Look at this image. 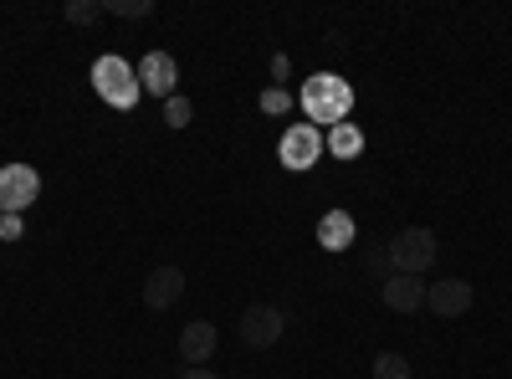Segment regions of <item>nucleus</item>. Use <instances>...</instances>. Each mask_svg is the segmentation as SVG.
Here are the masks:
<instances>
[{"label": "nucleus", "mask_w": 512, "mask_h": 379, "mask_svg": "<svg viewBox=\"0 0 512 379\" xmlns=\"http://www.w3.org/2000/svg\"><path fill=\"white\" fill-rule=\"evenodd\" d=\"M277 159L282 170H313V164L323 159V129H313V123H292V129L277 139Z\"/></svg>", "instance_id": "nucleus-4"}, {"label": "nucleus", "mask_w": 512, "mask_h": 379, "mask_svg": "<svg viewBox=\"0 0 512 379\" xmlns=\"http://www.w3.org/2000/svg\"><path fill=\"white\" fill-rule=\"evenodd\" d=\"M190 118H195V103H190L185 93L164 98V123H169V129H190Z\"/></svg>", "instance_id": "nucleus-14"}, {"label": "nucleus", "mask_w": 512, "mask_h": 379, "mask_svg": "<svg viewBox=\"0 0 512 379\" xmlns=\"http://www.w3.org/2000/svg\"><path fill=\"white\" fill-rule=\"evenodd\" d=\"M472 282H461V277H441V282H431L425 287V308H431L436 318H461L466 308H472Z\"/></svg>", "instance_id": "nucleus-7"}, {"label": "nucleus", "mask_w": 512, "mask_h": 379, "mask_svg": "<svg viewBox=\"0 0 512 379\" xmlns=\"http://www.w3.org/2000/svg\"><path fill=\"white\" fill-rule=\"evenodd\" d=\"M103 11H113L123 21H144V16H154V0H103Z\"/></svg>", "instance_id": "nucleus-15"}, {"label": "nucleus", "mask_w": 512, "mask_h": 379, "mask_svg": "<svg viewBox=\"0 0 512 379\" xmlns=\"http://www.w3.org/2000/svg\"><path fill=\"white\" fill-rule=\"evenodd\" d=\"M139 88L154 93V98H175L180 93V62L169 57V52H149L139 62Z\"/></svg>", "instance_id": "nucleus-8"}, {"label": "nucleus", "mask_w": 512, "mask_h": 379, "mask_svg": "<svg viewBox=\"0 0 512 379\" xmlns=\"http://www.w3.org/2000/svg\"><path fill=\"white\" fill-rule=\"evenodd\" d=\"M379 303L390 313H420L425 308V282L420 277H405V272H390L379 282Z\"/></svg>", "instance_id": "nucleus-9"}, {"label": "nucleus", "mask_w": 512, "mask_h": 379, "mask_svg": "<svg viewBox=\"0 0 512 379\" xmlns=\"http://www.w3.org/2000/svg\"><path fill=\"white\" fill-rule=\"evenodd\" d=\"M384 257H390V272H405V277H425L436 267L441 246H436V231L431 226H405L390 246H384Z\"/></svg>", "instance_id": "nucleus-2"}, {"label": "nucleus", "mask_w": 512, "mask_h": 379, "mask_svg": "<svg viewBox=\"0 0 512 379\" xmlns=\"http://www.w3.org/2000/svg\"><path fill=\"white\" fill-rule=\"evenodd\" d=\"M323 149L333 159H359L364 154V129H359V123H338V129L323 134Z\"/></svg>", "instance_id": "nucleus-13"}, {"label": "nucleus", "mask_w": 512, "mask_h": 379, "mask_svg": "<svg viewBox=\"0 0 512 379\" xmlns=\"http://www.w3.org/2000/svg\"><path fill=\"white\" fill-rule=\"evenodd\" d=\"M256 103H262V113H272V118H277V113H287V108H292V93L272 82V88H262V98H256Z\"/></svg>", "instance_id": "nucleus-18"}, {"label": "nucleus", "mask_w": 512, "mask_h": 379, "mask_svg": "<svg viewBox=\"0 0 512 379\" xmlns=\"http://www.w3.org/2000/svg\"><path fill=\"white\" fill-rule=\"evenodd\" d=\"M236 328H241V344H246V349H272V344L282 339L287 318H282V308H272V303H251Z\"/></svg>", "instance_id": "nucleus-6"}, {"label": "nucleus", "mask_w": 512, "mask_h": 379, "mask_svg": "<svg viewBox=\"0 0 512 379\" xmlns=\"http://www.w3.org/2000/svg\"><path fill=\"white\" fill-rule=\"evenodd\" d=\"M103 16V0H67V21L72 26H93Z\"/></svg>", "instance_id": "nucleus-17"}, {"label": "nucleus", "mask_w": 512, "mask_h": 379, "mask_svg": "<svg viewBox=\"0 0 512 379\" xmlns=\"http://www.w3.org/2000/svg\"><path fill=\"white\" fill-rule=\"evenodd\" d=\"M180 298H185V272L180 267H154L144 277V308L164 313V308H175Z\"/></svg>", "instance_id": "nucleus-10"}, {"label": "nucleus", "mask_w": 512, "mask_h": 379, "mask_svg": "<svg viewBox=\"0 0 512 379\" xmlns=\"http://www.w3.org/2000/svg\"><path fill=\"white\" fill-rule=\"evenodd\" d=\"M359 236V221L349 216V210H328V216L318 221V246L323 251H349Z\"/></svg>", "instance_id": "nucleus-12"}, {"label": "nucleus", "mask_w": 512, "mask_h": 379, "mask_svg": "<svg viewBox=\"0 0 512 379\" xmlns=\"http://www.w3.org/2000/svg\"><path fill=\"white\" fill-rule=\"evenodd\" d=\"M374 379H410V359L405 354H379L374 359Z\"/></svg>", "instance_id": "nucleus-16"}, {"label": "nucleus", "mask_w": 512, "mask_h": 379, "mask_svg": "<svg viewBox=\"0 0 512 379\" xmlns=\"http://www.w3.org/2000/svg\"><path fill=\"white\" fill-rule=\"evenodd\" d=\"M297 103H303V118L313 129H338L354 113V88L338 72H313L303 82V93H297Z\"/></svg>", "instance_id": "nucleus-1"}, {"label": "nucleus", "mask_w": 512, "mask_h": 379, "mask_svg": "<svg viewBox=\"0 0 512 379\" xmlns=\"http://www.w3.org/2000/svg\"><path fill=\"white\" fill-rule=\"evenodd\" d=\"M41 175L31 164H0V216H21L26 205H36Z\"/></svg>", "instance_id": "nucleus-5"}, {"label": "nucleus", "mask_w": 512, "mask_h": 379, "mask_svg": "<svg viewBox=\"0 0 512 379\" xmlns=\"http://www.w3.org/2000/svg\"><path fill=\"white\" fill-rule=\"evenodd\" d=\"M185 379H221V374H216V369H205V364H200V369H185Z\"/></svg>", "instance_id": "nucleus-21"}, {"label": "nucleus", "mask_w": 512, "mask_h": 379, "mask_svg": "<svg viewBox=\"0 0 512 379\" xmlns=\"http://www.w3.org/2000/svg\"><path fill=\"white\" fill-rule=\"evenodd\" d=\"M26 236V221L21 216H0V241H21Z\"/></svg>", "instance_id": "nucleus-19"}, {"label": "nucleus", "mask_w": 512, "mask_h": 379, "mask_svg": "<svg viewBox=\"0 0 512 379\" xmlns=\"http://www.w3.org/2000/svg\"><path fill=\"white\" fill-rule=\"evenodd\" d=\"M287 72H292V62H287V57L277 52V57H272V77H277V88H282V82H287Z\"/></svg>", "instance_id": "nucleus-20"}, {"label": "nucleus", "mask_w": 512, "mask_h": 379, "mask_svg": "<svg viewBox=\"0 0 512 379\" xmlns=\"http://www.w3.org/2000/svg\"><path fill=\"white\" fill-rule=\"evenodd\" d=\"M93 93L108 103V108H118V113H128V108H139V72L134 67H128L123 57H98L93 62Z\"/></svg>", "instance_id": "nucleus-3"}, {"label": "nucleus", "mask_w": 512, "mask_h": 379, "mask_svg": "<svg viewBox=\"0 0 512 379\" xmlns=\"http://www.w3.org/2000/svg\"><path fill=\"white\" fill-rule=\"evenodd\" d=\"M216 349H221V333H216V323H185L180 328V359L190 364V369H200V364H210L216 359Z\"/></svg>", "instance_id": "nucleus-11"}]
</instances>
